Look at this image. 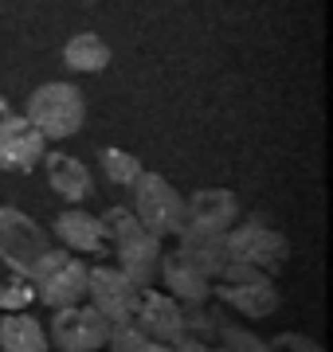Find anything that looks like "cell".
Returning a JSON list of instances; mask_svg holds the SVG:
<instances>
[{"mask_svg": "<svg viewBox=\"0 0 333 352\" xmlns=\"http://www.w3.org/2000/svg\"><path fill=\"white\" fill-rule=\"evenodd\" d=\"M0 352H47V329L28 314L0 317Z\"/></svg>", "mask_w": 333, "mask_h": 352, "instance_id": "9a60e30c", "label": "cell"}, {"mask_svg": "<svg viewBox=\"0 0 333 352\" xmlns=\"http://www.w3.org/2000/svg\"><path fill=\"white\" fill-rule=\"evenodd\" d=\"M161 278H165V294H173L177 302H204L208 298V278L200 270L184 263V258H161Z\"/></svg>", "mask_w": 333, "mask_h": 352, "instance_id": "2e32d148", "label": "cell"}, {"mask_svg": "<svg viewBox=\"0 0 333 352\" xmlns=\"http://www.w3.org/2000/svg\"><path fill=\"white\" fill-rule=\"evenodd\" d=\"M231 305H239V314L263 317L275 309V289H270V278H259V282H239V286H224L219 289Z\"/></svg>", "mask_w": 333, "mask_h": 352, "instance_id": "ac0fdd59", "label": "cell"}, {"mask_svg": "<svg viewBox=\"0 0 333 352\" xmlns=\"http://www.w3.org/2000/svg\"><path fill=\"white\" fill-rule=\"evenodd\" d=\"M103 173L110 176L114 184H122V188H133V180H138L145 168H141V161L126 149H103Z\"/></svg>", "mask_w": 333, "mask_h": 352, "instance_id": "d6986e66", "label": "cell"}, {"mask_svg": "<svg viewBox=\"0 0 333 352\" xmlns=\"http://www.w3.org/2000/svg\"><path fill=\"white\" fill-rule=\"evenodd\" d=\"M106 337H110V321L94 305H63L52 317V340L59 352H103Z\"/></svg>", "mask_w": 333, "mask_h": 352, "instance_id": "5b68a950", "label": "cell"}, {"mask_svg": "<svg viewBox=\"0 0 333 352\" xmlns=\"http://www.w3.org/2000/svg\"><path fill=\"white\" fill-rule=\"evenodd\" d=\"M224 239H228L231 263L255 266V270H263V274L286 263V239H282V235H275V231H270V227H263V223L231 227Z\"/></svg>", "mask_w": 333, "mask_h": 352, "instance_id": "9c48e42d", "label": "cell"}, {"mask_svg": "<svg viewBox=\"0 0 333 352\" xmlns=\"http://www.w3.org/2000/svg\"><path fill=\"white\" fill-rule=\"evenodd\" d=\"M98 219H103V231H106V247L118 251V270L133 286H153L157 274H161V258H165L161 254V239L149 235L129 208H110Z\"/></svg>", "mask_w": 333, "mask_h": 352, "instance_id": "6da1fadb", "label": "cell"}, {"mask_svg": "<svg viewBox=\"0 0 333 352\" xmlns=\"http://www.w3.org/2000/svg\"><path fill=\"white\" fill-rule=\"evenodd\" d=\"M184 239H180V251L177 258L200 270L204 278H219L224 274V266L231 263V251H228V239L224 235H204V231H180Z\"/></svg>", "mask_w": 333, "mask_h": 352, "instance_id": "4fadbf2b", "label": "cell"}, {"mask_svg": "<svg viewBox=\"0 0 333 352\" xmlns=\"http://www.w3.org/2000/svg\"><path fill=\"white\" fill-rule=\"evenodd\" d=\"M138 294H141V286H133L118 266H94V270H87V298L110 325L133 321Z\"/></svg>", "mask_w": 333, "mask_h": 352, "instance_id": "52a82bcc", "label": "cell"}, {"mask_svg": "<svg viewBox=\"0 0 333 352\" xmlns=\"http://www.w3.org/2000/svg\"><path fill=\"white\" fill-rule=\"evenodd\" d=\"M32 302H36V286H32V278L16 274V278H8V282L0 286V309H4V314H24Z\"/></svg>", "mask_w": 333, "mask_h": 352, "instance_id": "ffe728a7", "label": "cell"}, {"mask_svg": "<svg viewBox=\"0 0 333 352\" xmlns=\"http://www.w3.org/2000/svg\"><path fill=\"white\" fill-rule=\"evenodd\" d=\"M8 113H12V110H8V102L0 98V122H4V118H8Z\"/></svg>", "mask_w": 333, "mask_h": 352, "instance_id": "603a6c76", "label": "cell"}, {"mask_svg": "<svg viewBox=\"0 0 333 352\" xmlns=\"http://www.w3.org/2000/svg\"><path fill=\"white\" fill-rule=\"evenodd\" d=\"M63 63L71 67V71L94 75V71H103V67L110 63V47H106L103 36H94V32H78L75 39H67Z\"/></svg>", "mask_w": 333, "mask_h": 352, "instance_id": "e0dca14e", "label": "cell"}, {"mask_svg": "<svg viewBox=\"0 0 333 352\" xmlns=\"http://www.w3.org/2000/svg\"><path fill=\"white\" fill-rule=\"evenodd\" d=\"M32 286H36V302L52 305V309L78 305L83 298H87V266H83L78 254L59 251L52 263L32 278Z\"/></svg>", "mask_w": 333, "mask_h": 352, "instance_id": "8992f818", "label": "cell"}, {"mask_svg": "<svg viewBox=\"0 0 333 352\" xmlns=\"http://www.w3.org/2000/svg\"><path fill=\"white\" fill-rule=\"evenodd\" d=\"M138 352H173V344H165V340H145Z\"/></svg>", "mask_w": 333, "mask_h": 352, "instance_id": "7402d4cb", "label": "cell"}, {"mask_svg": "<svg viewBox=\"0 0 333 352\" xmlns=\"http://www.w3.org/2000/svg\"><path fill=\"white\" fill-rule=\"evenodd\" d=\"M43 153H47V141H43V133L28 118L8 113L0 122V168H8V173H32L43 161Z\"/></svg>", "mask_w": 333, "mask_h": 352, "instance_id": "8fae6325", "label": "cell"}, {"mask_svg": "<svg viewBox=\"0 0 333 352\" xmlns=\"http://www.w3.org/2000/svg\"><path fill=\"white\" fill-rule=\"evenodd\" d=\"M55 254L59 251L52 247L47 231H43L32 215H24L20 208L0 204V263L12 266L16 274L36 278Z\"/></svg>", "mask_w": 333, "mask_h": 352, "instance_id": "7a4b0ae2", "label": "cell"}, {"mask_svg": "<svg viewBox=\"0 0 333 352\" xmlns=\"http://www.w3.org/2000/svg\"><path fill=\"white\" fill-rule=\"evenodd\" d=\"M43 168H47V184H52L63 200L83 204L90 192H94L90 168L83 161H75L71 153H43Z\"/></svg>", "mask_w": 333, "mask_h": 352, "instance_id": "5bb4252c", "label": "cell"}, {"mask_svg": "<svg viewBox=\"0 0 333 352\" xmlns=\"http://www.w3.org/2000/svg\"><path fill=\"white\" fill-rule=\"evenodd\" d=\"M28 122L43 133V141H67L83 129L87 118V102L83 90L71 82H43V87L28 98Z\"/></svg>", "mask_w": 333, "mask_h": 352, "instance_id": "3957f363", "label": "cell"}, {"mask_svg": "<svg viewBox=\"0 0 333 352\" xmlns=\"http://www.w3.org/2000/svg\"><path fill=\"white\" fill-rule=\"evenodd\" d=\"M133 215L157 239L180 235V227H184V200L177 196V188L169 184L165 176L141 173L133 180Z\"/></svg>", "mask_w": 333, "mask_h": 352, "instance_id": "277c9868", "label": "cell"}, {"mask_svg": "<svg viewBox=\"0 0 333 352\" xmlns=\"http://www.w3.org/2000/svg\"><path fill=\"white\" fill-rule=\"evenodd\" d=\"M239 223V200L228 188H200L184 204V227L180 231H204V235H228Z\"/></svg>", "mask_w": 333, "mask_h": 352, "instance_id": "30bf717a", "label": "cell"}, {"mask_svg": "<svg viewBox=\"0 0 333 352\" xmlns=\"http://www.w3.org/2000/svg\"><path fill=\"white\" fill-rule=\"evenodd\" d=\"M55 235L71 254H106V231L98 215L83 208H67L55 215Z\"/></svg>", "mask_w": 333, "mask_h": 352, "instance_id": "7c38bea8", "label": "cell"}, {"mask_svg": "<svg viewBox=\"0 0 333 352\" xmlns=\"http://www.w3.org/2000/svg\"><path fill=\"white\" fill-rule=\"evenodd\" d=\"M133 325L145 333L149 340H177L189 333V317L180 309V302L165 289H153V286H141L138 294V309H133Z\"/></svg>", "mask_w": 333, "mask_h": 352, "instance_id": "ba28073f", "label": "cell"}, {"mask_svg": "<svg viewBox=\"0 0 333 352\" xmlns=\"http://www.w3.org/2000/svg\"><path fill=\"white\" fill-rule=\"evenodd\" d=\"M145 333H141L133 321H126V325H110V337H106V349H114V352H138L141 344H145Z\"/></svg>", "mask_w": 333, "mask_h": 352, "instance_id": "44dd1931", "label": "cell"}]
</instances>
